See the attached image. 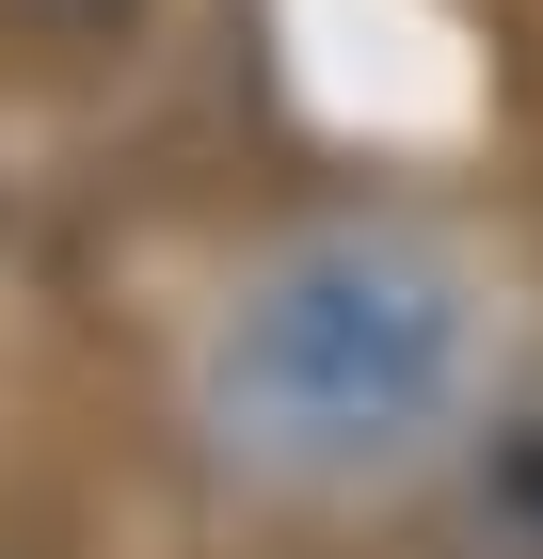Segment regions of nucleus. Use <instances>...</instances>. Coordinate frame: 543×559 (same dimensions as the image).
I'll return each mask as SVG.
<instances>
[{"instance_id":"obj_1","label":"nucleus","mask_w":543,"mask_h":559,"mask_svg":"<svg viewBox=\"0 0 543 559\" xmlns=\"http://www.w3.org/2000/svg\"><path fill=\"white\" fill-rule=\"evenodd\" d=\"M448 400H463V304L400 240L272 257L209 336V416L272 479H368L400 448H432Z\"/></svg>"},{"instance_id":"obj_2","label":"nucleus","mask_w":543,"mask_h":559,"mask_svg":"<svg viewBox=\"0 0 543 559\" xmlns=\"http://www.w3.org/2000/svg\"><path fill=\"white\" fill-rule=\"evenodd\" d=\"M463 544L480 559H543V384L496 400L480 464H463Z\"/></svg>"},{"instance_id":"obj_3","label":"nucleus","mask_w":543,"mask_h":559,"mask_svg":"<svg viewBox=\"0 0 543 559\" xmlns=\"http://www.w3.org/2000/svg\"><path fill=\"white\" fill-rule=\"evenodd\" d=\"M16 16H128V0H16Z\"/></svg>"}]
</instances>
